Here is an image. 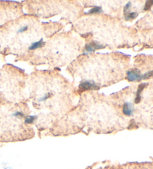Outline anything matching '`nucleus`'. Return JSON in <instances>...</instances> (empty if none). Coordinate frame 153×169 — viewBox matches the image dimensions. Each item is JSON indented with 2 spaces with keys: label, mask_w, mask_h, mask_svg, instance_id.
I'll return each mask as SVG.
<instances>
[{
  "label": "nucleus",
  "mask_w": 153,
  "mask_h": 169,
  "mask_svg": "<svg viewBox=\"0 0 153 169\" xmlns=\"http://www.w3.org/2000/svg\"><path fill=\"white\" fill-rule=\"evenodd\" d=\"M127 80L130 82L133 81H141L142 80V75L138 69H132L127 72Z\"/></svg>",
  "instance_id": "1"
},
{
  "label": "nucleus",
  "mask_w": 153,
  "mask_h": 169,
  "mask_svg": "<svg viewBox=\"0 0 153 169\" xmlns=\"http://www.w3.org/2000/svg\"><path fill=\"white\" fill-rule=\"evenodd\" d=\"M98 88V86L92 81H84L80 84L79 86V89L81 91H86V90H90V89H97Z\"/></svg>",
  "instance_id": "2"
},
{
  "label": "nucleus",
  "mask_w": 153,
  "mask_h": 169,
  "mask_svg": "<svg viewBox=\"0 0 153 169\" xmlns=\"http://www.w3.org/2000/svg\"><path fill=\"white\" fill-rule=\"evenodd\" d=\"M104 46H102L101 45L97 44V43H94V42H92V43H89L86 45L85 47V50L87 52H90V51H93L97 49H100V48H103Z\"/></svg>",
  "instance_id": "3"
},
{
  "label": "nucleus",
  "mask_w": 153,
  "mask_h": 169,
  "mask_svg": "<svg viewBox=\"0 0 153 169\" xmlns=\"http://www.w3.org/2000/svg\"><path fill=\"white\" fill-rule=\"evenodd\" d=\"M133 107L132 105L129 103L124 104L123 107V113L125 116H131L133 114Z\"/></svg>",
  "instance_id": "4"
},
{
  "label": "nucleus",
  "mask_w": 153,
  "mask_h": 169,
  "mask_svg": "<svg viewBox=\"0 0 153 169\" xmlns=\"http://www.w3.org/2000/svg\"><path fill=\"white\" fill-rule=\"evenodd\" d=\"M146 86H147V84H140L139 87H138V92H137V97L136 98H135V104H138L140 103V101H141V93L142 92V91L144 90V89L145 88V87Z\"/></svg>",
  "instance_id": "5"
},
{
  "label": "nucleus",
  "mask_w": 153,
  "mask_h": 169,
  "mask_svg": "<svg viewBox=\"0 0 153 169\" xmlns=\"http://www.w3.org/2000/svg\"><path fill=\"white\" fill-rule=\"evenodd\" d=\"M44 44H45V43H44V42H43V40H39V41L35 42V43H32V44L29 47V50L37 49V48H41V47L43 46V45H44Z\"/></svg>",
  "instance_id": "6"
},
{
  "label": "nucleus",
  "mask_w": 153,
  "mask_h": 169,
  "mask_svg": "<svg viewBox=\"0 0 153 169\" xmlns=\"http://www.w3.org/2000/svg\"><path fill=\"white\" fill-rule=\"evenodd\" d=\"M138 13L136 12H128V14H125V18H126V20L129 21V20H132L138 17Z\"/></svg>",
  "instance_id": "7"
},
{
  "label": "nucleus",
  "mask_w": 153,
  "mask_h": 169,
  "mask_svg": "<svg viewBox=\"0 0 153 169\" xmlns=\"http://www.w3.org/2000/svg\"><path fill=\"white\" fill-rule=\"evenodd\" d=\"M36 118H37L36 116H27L25 119V124H32V123H34V121H35Z\"/></svg>",
  "instance_id": "8"
},
{
  "label": "nucleus",
  "mask_w": 153,
  "mask_h": 169,
  "mask_svg": "<svg viewBox=\"0 0 153 169\" xmlns=\"http://www.w3.org/2000/svg\"><path fill=\"white\" fill-rule=\"evenodd\" d=\"M153 77V70L149 71L148 72L145 73V74L142 75V80H146V79H149L150 78Z\"/></svg>",
  "instance_id": "9"
},
{
  "label": "nucleus",
  "mask_w": 153,
  "mask_h": 169,
  "mask_svg": "<svg viewBox=\"0 0 153 169\" xmlns=\"http://www.w3.org/2000/svg\"><path fill=\"white\" fill-rule=\"evenodd\" d=\"M101 11H102V8H101L100 7L96 6V7L93 8L87 14H98V13H100Z\"/></svg>",
  "instance_id": "10"
},
{
  "label": "nucleus",
  "mask_w": 153,
  "mask_h": 169,
  "mask_svg": "<svg viewBox=\"0 0 153 169\" xmlns=\"http://www.w3.org/2000/svg\"><path fill=\"white\" fill-rule=\"evenodd\" d=\"M153 5V1L152 0H150V1H147L145 4L144 6V11H149L150 10L152 6Z\"/></svg>",
  "instance_id": "11"
},
{
  "label": "nucleus",
  "mask_w": 153,
  "mask_h": 169,
  "mask_svg": "<svg viewBox=\"0 0 153 169\" xmlns=\"http://www.w3.org/2000/svg\"><path fill=\"white\" fill-rule=\"evenodd\" d=\"M131 3L130 2L126 5V6H125V8H124V15L125 14H128V11H129V8H131Z\"/></svg>",
  "instance_id": "12"
},
{
  "label": "nucleus",
  "mask_w": 153,
  "mask_h": 169,
  "mask_svg": "<svg viewBox=\"0 0 153 169\" xmlns=\"http://www.w3.org/2000/svg\"><path fill=\"white\" fill-rule=\"evenodd\" d=\"M28 28H29V27H28L27 25H26V26L20 28H19L18 31H17V33H23V32H25V31L28 30Z\"/></svg>",
  "instance_id": "13"
},
{
  "label": "nucleus",
  "mask_w": 153,
  "mask_h": 169,
  "mask_svg": "<svg viewBox=\"0 0 153 169\" xmlns=\"http://www.w3.org/2000/svg\"><path fill=\"white\" fill-rule=\"evenodd\" d=\"M14 116H16V117H23L24 116V114L22 113H21V112L17 111V112H16L15 113H14Z\"/></svg>",
  "instance_id": "14"
},
{
  "label": "nucleus",
  "mask_w": 153,
  "mask_h": 169,
  "mask_svg": "<svg viewBox=\"0 0 153 169\" xmlns=\"http://www.w3.org/2000/svg\"><path fill=\"white\" fill-rule=\"evenodd\" d=\"M98 169H102V168H98Z\"/></svg>",
  "instance_id": "15"
}]
</instances>
